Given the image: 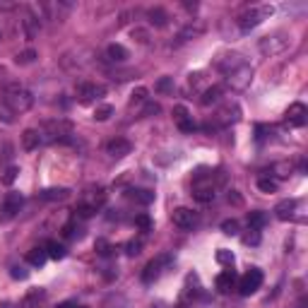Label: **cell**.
Returning a JSON list of instances; mask_svg holds the SVG:
<instances>
[{
    "label": "cell",
    "instance_id": "4dcf8cb0",
    "mask_svg": "<svg viewBox=\"0 0 308 308\" xmlns=\"http://www.w3.org/2000/svg\"><path fill=\"white\" fill-rule=\"evenodd\" d=\"M147 101V89L140 87V89H135L132 92V97H130V106H135V104H144Z\"/></svg>",
    "mask_w": 308,
    "mask_h": 308
},
{
    "label": "cell",
    "instance_id": "44dd1931",
    "mask_svg": "<svg viewBox=\"0 0 308 308\" xmlns=\"http://www.w3.org/2000/svg\"><path fill=\"white\" fill-rule=\"evenodd\" d=\"M106 55H109V60H116V63H123L125 58H128V51L123 48L121 44H111L106 48Z\"/></svg>",
    "mask_w": 308,
    "mask_h": 308
},
{
    "label": "cell",
    "instance_id": "f6af8a7d",
    "mask_svg": "<svg viewBox=\"0 0 308 308\" xmlns=\"http://www.w3.org/2000/svg\"><path fill=\"white\" fill-rule=\"evenodd\" d=\"M0 41H3V34H0Z\"/></svg>",
    "mask_w": 308,
    "mask_h": 308
},
{
    "label": "cell",
    "instance_id": "f1b7e54d",
    "mask_svg": "<svg viewBox=\"0 0 308 308\" xmlns=\"http://www.w3.org/2000/svg\"><path fill=\"white\" fill-rule=\"evenodd\" d=\"M135 226H137L140 231L152 229V219H149V214H140V217H135Z\"/></svg>",
    "mask_w": 308,
    "mask_h": 308
},
{
    "label": "cell",
    "instance_id": "4fadbf2b",
    "mask_svg": "<svg viewBox=\"0 0 308 308\" xmlns=\"http://www.w3.org/2000/svg\"><path fill=\"white\" fill-rule=\"evenodd\" d=\"M193 198L198 200V202H209V200L214 198V186H212V178H209L207 183H202V181H195V188H193Z\"/></svg>",
    "mask_w": 308,
    "mask_h": 308
},
{
    "label": "cell",
    "instance_id": "e0dca14e",
    "mask_svg": "<svg viewBox=\"0 0 308 308\" xmlns=\"http://www.w3.org/2000/svg\"><path fill=\"white\" fill-rule=\"evenodd\" d=\"M128 200H132V202H140V205H149L154 200V193L152 190H144V188H130L128 193Z\"/></svg>",
    "mask_w": 308,
    "mask_h": 308
},
{
    "label": "cell",
    "instance_id": "ac0fdd59",
    "mask_svg": "<svg viewBox=\"0 0 308 308\" xmlns=\"http://www.w3.org/2000/svg\"><path fill=\"white\" fill-rule=\"evenodd\" d=\"M294 209H296V200H284V202H279L275 207V214L277 219H289V217H294Z\"/></svg>",
    "mask_w": 308,
    "mask_h": 308
},
{
    "label": "cell",
    "instance_id": "d590c367",
    "mask_svg": "<svg viewBox=\"0 0 308 308\" xmlns=\"http://www.w3.org/2000/svg\"><path fill=\"white\" fill-rule=\"evenodd\" d=\"M174 87V82H171V77H162L159 82H157V92H169V89Z\"/></svg>",
    "mask_w": 308,
    "mask_h": 308
},
{
    "label": "cell",
    "instance_id": "1f68e13d",
    "mask_svg": "<svg viewBox=\"0 0 308 308\" xmlns=\"http://www.w3.org/2000/svg\"><path fill=\"white\" fill-rule=\"evenodd\" d=\"M248 231H251V234L243 236V243H246V246H258V243H260V231L258 229H248Z\"/></svg>",
    "mask_w": 308,
    "mask_h": 308
},
{
    "label": "cell",
    "instance_id": "30bf717a",
    "mask_svg": "<svg viewBox=\"0 0 308 308\" xmlns=\"http://www.w3.org/2000/svg\"><path fill=\"white\" fill-rule=\"evenodd\" d=\"M284 121L289 123V125H294V128H301V125H306V121H308V109H306V104H301V101L291 104V106L286 109Z\"/></svg>",
    "mask_w": 308,
    "mask_h": 308
},
{
    "label": "cell",
    "instance_id": "ba28073f",
    "mask_svg": "<svg viewBox=\"0 0 308 308\" xmlns=\"http://www.w3.org/2000/svg\"><path fill=\"white\" fill-rule=\"evenodd\" d=\"M169 263H171V255H159V258H154L152 263H147V267L142 272L144 284H152L154 279H159L162 272H164V267H169Z\"/></svg>",
    "mask_w": 308,
    "mask_h": 308
},
{
    "label": "cell",
    "instance_id": "7402d4cb",
    "mask_svg": "<svg viewBox=\"0 0 308 308\" xmlns=\"http://www.w3.org/2000/svg\"><path fill=\"white\" fill-rule=\"evenodd\" d=\"M221 99V87H209L205 89V94H202V106H212V104H217Z\"/></svg>",
    "mask_w": 308,
    "mask_h": 308
},
{
    "label": "cell",
    "instance_id": "7bdbcfd3",
    "mask_svg": "<svg viewBox=\"0 0 308 308\" xmlns=\"http://www.w3.org/2000/svg\"><path fill=\"white\" fill-rule=\"evenodd\" d=\"M10 152H12V147H10V144H5V149H3V154H0V159H8V157H10Z\"/></svg>",
    "mask_w": 308,
    "mask_h": 308
},
{
    "label": "cell",
    "instance_id": "b9f144b4",
    "mask_svg": "<svg viewBox=\"0 0 308 308\" xmlns=\"http://www.w3.org/2000/svg\"><path fill=\"white\" fill-rule=\"evenodd\" d=\"M58 308H82L80 303H75V301H65V303H60Z\"/></svg>",
    "mask_w": 308,
    "mask_h": 308
},
{
    "label": "cell",
    "instance_id": "5b68a950",
    "mask_svg": "<svg viewBox=\"0 0 308 308\" xmlns=\"http://www.w3.org/2000/svg\"><path fill=\"white\" fill-rule=\"evenodd\" d=\"M22 202H24V198L20 195V193H8L5 200L0 202V221L5 224V221L15 219V217H17V212L22 209Z\"/></svg>",
    "mask_w": 308,
    "mask_h": 308
},
{
    "label": "cell",
    "instance_id": "8fae6325",
    "mask_svg": "<svg viewBox=\"0 0 308 308\" xmlns=\"http://www.w3.org/2000/svg\"><path fill=\"white\" fill-rule=\"evenodd\" d=\"M130 149H132V144H130V140H125V137H116V140H111V142L106 144V152H109L111 157H116V159L130 154Z\"/></svg>",
    "mask_w": 308,
    "mask_h": 308
},
{
    "label": "cell",
    "instance_id": "9c48e42d",
    "mask_svg": "<svg viewBox=\"0 0 308 308\" xmlns=\"http://www.w3.org/2000/svg\"><path fill=\"white\" fill-rule=\"evenodd\" d=\"M171 219H174V226H178L181 231H190L198 224V214L188 207H176L174 214H171Z\"/></svg>",
    "mask_w": 308,
    "mask_h": 308
},
{
    "label": "cell",
    "instance_id": "d4e9b609",
    "mask_svg": "<svg viewBox=\"0 0 308 308\" xmlns=\"http://www.w3.org/2000/svg\"><path fill=\"white\" fill-rule=\"evenodd\" d=\"M67 188H48L41 193V200H65L67 198Z\"/></svg>",
    "mask_w": 308,
    "mask_h": 308
},
{
    "label": "cell",
    "instance_id": "f546056e",
    "mask_svg": "<svg viewBox=\"0 0 308 308\" xmlns=\"http://www.w3.org/2000/svg\"><path fill=\"white\" fill-rule=\"evenodd\" d=\"M221 231H224V234H229V236H236V234H239V221L236 219L221 221Z\"/></svg>",
    "mask_w": 308,
    "mask_h": 308
},
{
    "label": "cell",
    "instance_id": "5bb4252c",
    "mask_svg": "<svg viewBox=\"0 0 308 308\" xmlns=\"http://www.w3.org/2000/svg\"><path fill=\"white\" fill-rule=\"evenodd\" d=\"M279 36H282V34H277V36H265L263 41H260V51H263V53H270V55L284 51L286 46H289V41H279V44H277Z\"/></svg>",
    "mask_w": 308,
    "mask_h": 308
},
{
    "label": "cell",
    "instance_id": "9a60e30c",
    "mask_svg": "<svg viewBox=\"0 0 308 308\" xmlns=\"http://www.w3.org/2000/svg\"><path fill=\"white\" fill-rule=\"evenodd\" d=\"M214 284H217V289H219L221 294H229L231 289L236 286V275H234V270H224V272H219Z\"/></svg>",
    "mask_w": 308,
    "mask_h": 308
},
{
    "label": "cell",
    "instance_id": "74e56055",
    "mask_svg": "<svg viewBox=\"0 0 308 308\" xmlns=\"http://www.w3.org/2000/svg\"><path fill=\"white\" fill-rule=\"evenodd\" d=\"M217 260H219V263H229V265H234V255H231L229 251H219V253H217Z\"/></svg>",
    "mask_w": 308,
    "mask_h": 308
},
{
    "label": "cell",
    "instance_id": "8d00e7d4",
    "mask_svg": "<svg viewBox=\"0 0 308 308\" xmlns=\"http://www.w3.org/2000/svg\"><path fill=\"white\" fill-rule=\"evenodd\" d=\"M17 174H20V169H17V166H10V169H8V171H5V178H3V181H5V183H8V186H10L12 181H15V178H17Z\"/></svg>",
    "mask_w": 308,
    "mask_h": 308
},
{
    "label": "cell",
    "instance_id": "277c9868",
    "mask_svg": "<svg viewBox=\"0 0 308 308\" xmlns=\"http://www.w3.org/2000/svg\"><path fill=\"white\" fill-rule=\"evenodd\" d=\"M272 15V8L270 5H258V8H251V10H246L239 17V27H241L243 32H251L255 29L258 24H263V20H267Z\"/></svg>",
    "mask_w": 308,
    "mask_h": 308
},
{
    "label": "cell",
    "instance_id": "d6986e66",
    "mask_svg": "<svg viewBox=\"0 0 308 308\" xmlns=\"http://www.w3.org/2000/svg\"><path fill=\"white\" fill-rule=\"evenodd\" d=\"M147 17H149V22H152L154 27H166V24H169V15H166L162 8H152V10L147 12Z\"/></svg>",
    "mask_w": 308,
    "mask_h": 308
},
{
    "label": "cell",
    "instance_id": "4316f807",
    "mask_svg": "<svg viewBox=\"0 0 308 308\" xmlns=\"http://www.w3.org/2000/svg\"><path fill=\"white\" fill-rule=\"evenodd\" d=\"M34 60H36V51H32V48L15 58V63H17V65H29V63H34Z\"/></svg>",
    "mask_w": 308,
    "mask_h": 308
},
{
    "label": "cell",
    "instance_id": "ffe728a7",
    "mask_svg": "<svg viewBox=\"0 0 308 308\" xmlns=\"http://www.w3.org/2000/svg\"><path fill=\"white\" fill-rule=\"evenodd\" d=\"M46 258H48V255H46L44 248H32V251L27 253V263L34 265V267H41V265L46 263Z\"/></svg>",
    "mask_w": 308,
    "mask_h": 308
},
{
    "label": "cell",
    "instance_id": "2e32d148",
    "mask_svg": "<svg viewBox=\"0 0 308 308\" xmlns=\"http://www.w3.org/2000/svg\"><path fill=\"white\" fill-rule=\"evenodd\" d=\"M41 144V132L34 130V128H27V130L22 132V147L27 149V152H32V149H36Z\"/></svg>",
    "mask_w": 308,
    "mask_h": 308
},
{
    "label": "cell",
    "instance_id": "cb8c5ba5",
    "mask_svg": "<svg viewBox=\"0 0 308 308\" xmlns=\"http://www.w3.org/2000/svg\"><path fill=\"white\" fill-rule=\"evenodd\" d=\"M22 24H24V36H27V39H34L36 32H39V20L32 17V15H27L22 20Z\"/></svg>",
    "mask_w": 308,
    "mask_h": 308
},
{
    "label": "cell",
    "instance_id": "7c38bea8",
    "mask_svg": "<svg viewBox=\"0 0 308 308\" xmlns=\"http://www.w3.org/2000/svg\"><path fill=\"white\" fill-rule=\"evenodd\" d=\"M174 118H176V125L183 132H193L195 130V123H193V116L188 113L186 106H176L174 109Z\"/></svg>",
    "mask_w": 308,
    "mask_h": 308
},
{
    "label": "cell",
    "instance_id": "836d02e7",
    "mask_svg": "<svg viewBox=\"0 0 308 308\" xmlns=\"http://www.w3.org/2000/svg\"><path fill=\"white\" fill-rule=\"evenodd\" d=\"M111 113H113V109H111L109 104H104V106H99V109L94 111V118H97V121H106Z\"/></svg>",
    "mask_w": 308,
    "mask_h": 308
},
{
    "label": "cell",
    "instance_id": "d6a6232c",
    "mask_svg": "<svg viewBox=\"0 0 308 308\" xmlns=\"http://www.w3.org/2000/svg\"><path fill=\"white\" fill-rule=\"evenodd\" d=\"M0 121L8 123V125H10V123H15V113H12V111L8 109L3 101H0Z\"/></svg>",
    "mask_w": 308,
    "mask_h": 308
},
{
    "label": "cell",
    "instance_id": "83f0119b",
    "mask_svg": "<svg viewBox=\"0 0 308 308\" xmlns=\"http://www.w3.org/2000/svg\"><path fill=\"white\" fill-rule=\"evenodd\" d=\"M258 190H263V193H275L277 181H272V178H258Z\"/></svg>",
    "mask_w": 308,
    "mask_h": 308
},
{
    "label": "cell",
    "instance_id": "f35d334b",
    "mask_svg": "<svg viewBox=\"0 0 308 308\" xmlns=\"http://www.w3.org/2000/svg\"><path fill=\"white\" fill-rule=\"evenodd\" d=\"M159 104H152V101H149V104H147V106H144V111H142V116H154V113H159Z\"/></svg>",
    "mask_w": 308,
    "mask_h": 308
},
{
    "label": "cell",
    "instance_id": "6da1fadb",
    "mask_svg": "<svg viewBox=\"0 0 308 308\" xmlns=\"http://www.w3.org/2000/svg\"><path fill=\"white\" fill-rule=\"evenodd\" d=\"M3 104H5L12 113H24V111L32 109L34 97H32V92H29V89L20 87V85H10V87H5Z\"/></svg>",
    "mask_w": 308,
    "mask_h": 308
},
{
    "label": "cell",
    "instance_id": "7a4b0ae2",
    "mask_svg": "<svg viewBox=\"0 0 308 308\" xmlns=\"http://www.w3.org/2000/svg\"><path fill=\"white\" fill-rule=\"evenodd\" d=\"M104 202H106V190H104V188L87 190L85 198L77 202L75 214L80 217V219H89V217H94V212H99V209L104 207Z\"/></svg>",
    "mask_w": 308,
    "mask_h": 308
},
{
    "label": "cell",
    "instance_id": "ee69618b",
    "mask_svg": "<svg viewBox=\"0 0 308 308\" xmlns=\"http://www.w3.org/2000/svg\"><path fill=\"white\" fill-rule=\"evenodd\" d=\"M152 308H162V306H152Z\"/></svg>",
    "mask_w": 308,
    "mask_h": 308
},
{
    "label": "cell",
    "instance_id": "8992f818",
    "mask_svg": "<svg viewBox=\"0 0 308 308\" xmlns=\"http://www.w3.org/2000/svg\"><path fill=\"white\" fill-rule=\"evenodd\" d=\"M260 284H263V272H260L258 267H251V270L239 279V291H241L243 296H251V294H255V291L260 289Z\"/></svg>",
    "mask_w": 308,
    "mask_h": 308
},
{
    "label": "cell",
    "instance_id": "52a82bcc",
    "mask_svg": "<svg viewBox=\"0 0 308 308\" xmlns=\"http://www.w3.org/2000/svg\"><path fill=\"white\" fill-rule=\"evenodd\" d=\"M104 94H106V87H104V85H97V82H85V85L77 87V99H80V104H94V101H99Z\"/></svg>",
    "mask_w": 308,
    "mask_h": 308
},
{
    "label": "cell",
    "instance_id": "3957f363",
    "mask_svg": "<svg viewBox=\"0 0 308 308\" xmlns=\"http://www.w3.org/2000/svg\"><path fill=\"white\" fill-rule=\"evenodd\" d=\"M70 135H72V125L67 121H51L46 123L44 132H41V142H67L70 140Z\"/></svg>",
    "mask_w": 308,
    "mask_h": 308
},
{
    "label": "cell",
    "instance_id": "60d3db41",
    "mask_svg": "<svg viewBox=\"0 0 308 308\" xmlns=\"http://www.w3.org/2000/svg\"><path fill=\"white\" fill-rule=\"evenodd\" d=\"M12 277H17V279H24V277H27V272H24L22 267H12Z\"/></svg>",
    "mask_w": 308,
    "mask_h": 308
},
{
    "label": "cell",
    "instance_id": "ab89813d",
    "mask_svg": "<svg viewBox=\"0 0 308 308\" xmlns=\"http://www.w3.org/2000/svg\"><path fill=\"white\" fill-rule=\"evenodd\" d=\"M97 248H99V253H101V255H109V253H111V246H109L106 241H99V243H97Z\"/></svg>",
    "mask_w": 308,
    "mask_h": 308
},
{
    "label": "cell",
    "instance_id": "603a6c76",
    "mask_svg": "<svg viewBox=\"0 0 308 308\" xmlns=\"http://www.w3.org/2000/svg\"><path fill=\"white\" fill-rule=\"evenodd\" d=\"M44 251H46V255H48V258H53V260H60V258H65V248H63V246H60L58 241H48Z\"/></svg>",
    "mask_w": 308,
    "mask_h": 308
},
{
    "label": "cell",
    "instance_id": "e575fe53",
    "mask_svg": "<svg viewBox=\"0 0 308 308\" xmlns=\"http://www.w3.org/2000/svg\"><path fill=\"white\" fill-rule=\"evenodd\" d=\"M140 251H142V241H140V239H137V241L132 239V241H128V246H125V253L128 255H137Z\"/></svg>",
    "mask_w": 308,
    "mask_h": 308
},
{
    "label": "cell",
    "instance_id": "484cf974",
    "mask_svg": "<svg viewBox=\"0 0 308 308\" xmlns=\"http://www.w3.org/2000/svg\"><path fill=\"white\" fill-rule=\"evenodd\" d=\"M265 219H267L265 212H251V214H248V226H251V229H263Z\"/></svg>",
    "mask_w": 308,
    "mask_h": 308
}]
</instances>
